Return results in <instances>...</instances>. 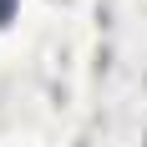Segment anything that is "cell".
Listing matches in <instances>:
<instances>
[{"label": "cell", "instance_id": "1", "mask_svg": "<svg viewBox=\"0 0 147 147\" xmlns=\"http://www.w3.org/2000/svg\"><path fill=\"white\" fill-rule=\"evenodd\" d=\"M10 15H15V0H0V26H5Z\"/></svg>", "mask_w": 147, "mask_h": 147}]
</instances>
